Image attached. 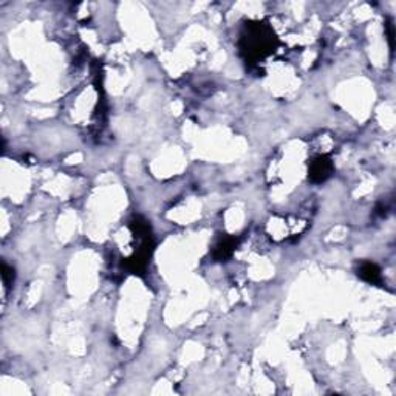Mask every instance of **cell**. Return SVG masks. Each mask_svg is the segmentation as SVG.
I'll use <instances>...</instances> for the list:
<instances>
[{"mask_svg": "<svg viewBox=\"0 0 396 396\" xmlns=\"http://www.w3.org/2000/svg\"><path fill=\"white\" fill-rule=\"evenodd\" d=\"M234 246H236V242L233 239H226L223 242H220L215 248V257L218 260H223V258H227L230 254H233L234 251Z\"/></svg>", "mask_w": 396, "mask_h": 396, "instance_id": "3957f363", "label": "cell"}, {"mask_svg": "<svg viewBox=\"0 0 396 396\" xmlns=\"http://www.w3.org/2000/svg\"><path fill=\"white\" fill-rule=\"evenodd\" d=\"M2 280H4L5 286H10L14 280V270L11 267H8L7 263L2 265Z\"/></svg>", "mask_w": 396, "mask_h": 396, "instance_id": "277c9868", "label": "cell"}, {"mask_svg": "<svg viewBox=\"0 0 396 396\" xmlns=\"http://www.w3.org/2000/svg\"><path fill=\"white\" fill-rule=\"evenodd\" d=\"M359 276L364 280L372 282V283H376L381 279L379 268L376 265H373V263H362L360 268H359Z\"/></svg>", "mask_w": 396, "mask_h": 396, "instance_id": "7a4b0ae2", "label": "cell"}, {"mask_svg": "<svg viewBox=\"0 0 396 396\" xmlns=\"http://www.w3.org/2000/svg\"><path fill=\"white\" fill-rule=\"evenodd\" d=\"M333 171V164L326 158H319L316 161H313L311 169H310V177L314 183H322L325 181L329 175H332Z\"/></svg>", "mask_w": 396, "mask_h": 396, "instance_id": "6da1fadb", "label": "cell"}]
</instances>
